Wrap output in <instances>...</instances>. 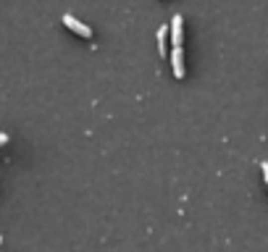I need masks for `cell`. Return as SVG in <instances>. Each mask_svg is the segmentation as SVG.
Segmentation results:
<instances>
[{
	"label": "cell",
	"instance_id": "cell-1",
	"mask_svg": "<svg viewBox=\"0 0 268 252\" xmlns=\"http://www.w3.org/2000/svg\"><path fill=\"white\" fill-rule=\"evenodd\" d=\"M61 21H63V26L66 29H71L74 34H79V37H85V40H92V29L85 24V21H79V18H74L71 13H63L61 16Z\"/></svg>",
	"mask_w": 268,
	"mask_h": 252
},
{
	"label": "cell",
	"instance_id": "cell-2",
	"mask_svg": "<svg viewBox=\"0 0 268 252\" xmlns=\"http://www.w3.org/2000/svg\"><path fill=\"white\" fill-rule=\"evenodd\" d=\"M171 69H174V77L177 79H184V50H181V45H174V50H171Z\"/></svg>",
	"mask_w": 268,
	"mask_h": 252
},
{
	"label": "cell",
	"instance_id": "cell-3",
	"mask_svg": "<svg viewBox=\"0 0 268 252\" xmlns=\"http://www.w3.org/2000/svg\"><path fill=\"white\" fill-rule=\"evenodd\" d=\"M169 37H171V45H181L184 42V18L177 13L171 18V26H169Z\"/></svg>",
	"mask_w": 268,
	"mask_h": 252
},
{
	"label": "cell",
	"instance_id": "cell-4",
	"mask_svg": "<svg viewBox=\"0 0 268 252\" xmlns=\"http://www.w3.org/2000/svg\"><path fill=\"white\" fill-rule=\"evenodd\" d=\"M166 40H169V26H161V29H158V50H161V55H163V58H166Z\"/></svg>",
	"mask_w": 268,
	"mask_h": 252
},
{
	"label": "cell",
	"instance_id": "cell-5",
	"mask_svg": "<svg viewBox=\"0 0 268 252\" xmlns=\"http://www.w3.org/2000/svg\"><path fill=\"white\" fill-rule=\"evenodd\" d=\"M5 145H8V134L0 132V147H5Z\"/></svg>",
	"mask_w": 268,
	"mask_h": 252
},
{
	"label": "cell",
	"instance_id": "cell-6",
	"mask_svg": "<svg viewBox=\"0 0 268 252\" xmlns=\"http://www.w3.org/2000/svg\"><path fill=\"white\" fill-rule=\"evenodd\" d=\"M261 168H263V179L268 181V163H261Z\"/></svg>",
	"mask_w": 268,
	"mask_h": 252
},
{
	"label": "cell",
	"instance_id": "cell-7",
	"mask_svg": "<svg viewBox=\"0 0 268 252\" xmlns=\"http://www.w3.org/2000/svg\"><path fill=\"white\" fill-rule=\"evenodd\" d=\"M266 184H268V181H266Z\"/></svg>",
	"mask_w": 268,
	"mask_h": 252
}]
</instances>
